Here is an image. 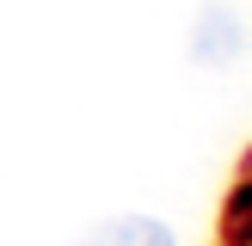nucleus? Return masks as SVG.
Wrapping results in <instances>:
<instances>
[{
    "instance_id": "f257e3e1",
    "label": "nucleus",
    "mask_w": 252,
    "mask_h": 246,
    "mask_svg": "<svg viewBox=\"0 0 252 246\" xmlns=\"http://www.w3.org/2000/svg\"><path fill=\"white\" fill-rule=\"evenodd\" d=\"M240 56H246V19L228 0H209L191 25V62L197 68H234Z\"/></svg>"
},
{
    "instance_id": "7ed1b4c3",
    "label": "nucleus",
    "mask_w": 252,
    "mask_h": 246,
    "mask_svg": "<svg viewBox=\"0 0 252 246\" xmlns=\"http://www.w3.org/2000/svg\"><path fill=\"white\" fill-rule=\"evenodd\" d=\"M228 234H234V246H252V184H240V197H234V209H228Z\"/></svg>"
},
{
    "instance_id": "f03ea898",
    "label": "nucleus",
    "mask_w": 252,
    "mask_h": 246,
    "mask_svg": "<svg viewBox=\"0 0 252 246\" xmlns=\"http://www.w3.org/2000/svg\"><path fill=\"white\" fill-rule=\"evenodd\" d=\"M74 246H179V240H172V228L154 221V215H111V221H98V228H86Z\"/></svg>"
}]
</instances>
